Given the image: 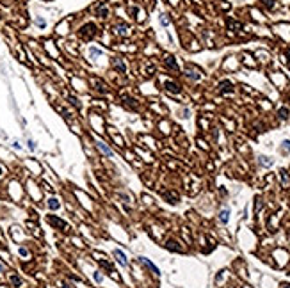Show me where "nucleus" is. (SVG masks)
I'll list each match as a JSON object with an SVG mask.
<instances>
[{
  "instance_id": "1",
  "label": "nucleus",
  "mask_w": 290,
  "mask_h": 288,
  "mask_svg": "<svg viewBox=\"0 0 290 288\" xmlns=\"http://www.w3.org/2000/svg\"><path fill=\"white\" fill-rule=\"evenodd\" d=\"M89 125L93 128V132H96V135L103 137L105 132H107V123H105V117L103 114L96 112V110H91L89 112Z\"/></svg>"
},
{
  "instance_id": "2",
  "label": "nucleus",
  "mask_w": 290,
  "mask_h": 288,
  "mask_svg": "<svg viewBox=\"0 0 290 288\" xmlns=\"http://www.w3.org/2000/svg\"><path fill=\"white\" fill-rule=\"evenodd\" d=\"M91 141H93V144H94L98 155H102V157H105V158H116V151L112 149V146H110L107 141L100 139V135H94V133H93V135H91Z\"/></svg>"
},
{
  "instance_id": "3",
  "label": "nucleus",
  "mask_w": 290,
  "mask_h": 288,
  "mask_svg": "<svg viewBox=\"0 0 290 288\" xmlns=\"http://www.w3.org/2000/svg\"><path fill=\"white\" fill-rule=\"evenodd\" d=\"M105 135H109V141H110L112 144H116L118 148H121V149H125V148H126V141H125L123 133H121L118 128H114V126H107Z\"/></svg>"
},
{
  "instance_id": "4",
  "label": "nucleus",
  "mask_w": 290,
  "mask_h": 288,
  "mask_svg": "<svg viewBox=\"0 0 290 288\" xmlns=\"http://www.w3.org/2000/svg\"><path fill=\"white\" fill-rule=\"evenodd\" d=\"M110 68H112L118 75H126V73H128V64H126L125 57H121V55H116V57L110 59Z\"/></svg>"
},
{
  "instance_id": "5",
  "label": "nucleus",
  "mask_w": 290,
  "mask_h": 288,
  "mask_svg": "<svg viewBox=\"0 0 290 288\" xmlns=\"http://www.w3.org/2000/svg\"><path fill=\"white\" fill-rule=\"evenodd\" d=\"M96 34H98V27H96L93 21H89V23H85V25H82V27L78 28V36H80L82 39H93Z\"/></svg>"
},
{
  "instance_id": "6",
  "label": "nucleus",
  "mask_w": 290,
  "mask_h": 288,
  "mask_svg": "<svg viewBox=\"0 0 290 288\" xmlns=\"http://www.w3.org/2000/svg\"><path fill=\"white\" fill-rule=\"evenodd\" d=\"M46 221H48V224H50L52 228H55V230H61V231H66V230H68V222H66L64 219L57 217V215H48Z\"/></svg>"
},
{
  "instance_id": "7",
  "label": "nucleus",
  "mask_w": 290,
  "mask_h": 288,
  "mask_svg": "<svg viewBox=\"0 0 290 288\" xmlns=\"http://www.w3.org/2000/svg\"><path fill=\"white\" fill-rule=\"evenodd\" d=\"M137 262H139L142 267H146L150 272H153L155 276H160V271H159V267H157V265H155L151 260H148L146 256H137Z\"/></svg>"
},
{
  "instance_id": "8",
  "label": "nucleus",
  "mask_w": 290,
  "mask_h": 288,
  "mask_svg": "<svg viewBox=\"0 0 290 288\" xmlns=\"http://www.w3.org/2000/svg\"><path fill=\"white\" fill-rule=\"evenodd\" d=\"M94 11H96V16L102 18V20L110 18V7H109L107 4H103V2H98L96 7H94Z\"/></svg>"
},
{
  "instance_id": "9",
  "label": "nucleus",
  "mask_w": 290,
  "mask_h": 288,
  "mask_svg": "<svg viewBox=\"0 0 290 288\" xmlns=\"http://www.w3.org/2000/svg\"><path fill=\"white\" fill-rule=\"evenodd\" d=\"M112 256H114L116 263H119L121 267H128V256H126L121 249H114V251H112Z\"/></svg>"
},
{
  "instance_id": "10",
  "label": "nucleus",
  "mask_w": 290,
  "mask_h": 288,
  "mask_svg": "<svg viewBox=\"0 0 290 288\" xmlns=\"http://www.w3.org/2000/svg\"><path fill=\"white\" fill-rule=\"evenodd\" d=\"M100 57H103V50L98 48V46H91L89 48V59L91 61H98Z\"/></svg>"
},
{
  "instance_id": "11",
  "label": "nucleus",
  "mask_w": 290,
  "mask_h": 288,
  "mask_svg": "<svg viewBox=\"0 0 290 288\" xmlns=\"http://www.w3.org/2000/svg\"><path fill=\"white\" fill-rule=\"evenodd\" d=\"M119 100H121L123 105H126V107H130V109H137V103H135V100H134L132 96H128V94H121Z\"/></svg>"
},
{
  "instance_id": "12",
  "label": "nucleus",
  "mask_w": 290,
  "mask_h": 288,
  "mask_svg": "<svg viewBox=\"0 0 290 288\" xmlns=\"http://www.w3.org/2000/svg\"><path fill=\"white\" fill-rule=\"evenodd\" d=\"M46 205H48V208H50L52 212H57V210L61 208V201H59L57 198H53V196L46 199Z\"/></svg>"
},
{
  "instance_id": "13",
  "label": "nucleus",
  "mask_w": 290,
  "mask_h": 288,
  "mask_svg": "<svg viewBox=\"0 0 290 288\" xmlns=\"http://www.w3.org/2000/svg\"><path fill=\"white\" fill-rule=\"evenodd\" d=\"M164 89H167V91H169V93H173V94H178V93L182 91L178 84H175V82H169V80L164 84Z\"/></svg>"
},
{
  "instance_id": "14",
  "label": "nucleus",
  "mask_w": 290,
  "mask_h": 288,
  "mask_svg": "<svg viewBox=\"0 0 290 288\" xmlns=\"http://www.w3.org/2000/svg\"><path fill=\"white\" fill-rule=\"evenodd\" d=\"M164 246H166V249H169V251H176V253L182 251V246H178V242H175V240H167Z\"/></svg>"
},
{
  "instance_id": "15",
  "label": "nucleus",
  "mask_w": 290,
  "mask_h": 288,
  "mask_svg": "<svg viewBox=\"0 0 290 288\" xmlns=\"http://www.w3.org/2000/svg\"><path fill=\"white\" fill-rule=\"evenodd\" d=\"M164 64H166L167 68H171V69H178V64H176V61H175V57H171V55H167V57H164Z\"/></svg>"
},
{
  "instance_id": "16",
  "label": "nucleus",
  "mask_w": 290,
  "mask_h": 288,
  "mask_svg": "<svg viewBox=\"0 0 290 288\" xmlns=\"http://www.w3.org/2000/svg\"><path fill=\"white\" fill-rule=\"evenodd\" d=\"M66 98H68V101H69L71 107H75V109H82V103L78 101L77 96H73V94H66Z\"/></svg>"
},
{
  "instance_id": "17",
  "label": "nucleus",
  "mask_w": 290,
  "mask_h": 288,
  "mask_svg": "<svg viewBox=\"0 0 290 288\" xmlns=\"http://www.w3.org/2000/svg\"><path fill=\"white\" fill-rule=\"evenodd\" d=\"M219 221H221L223 224H226V222L230 221V210H228V208H223V210L219 212Z\"/></svg>"
},
{
  "instance_id": "18",
  "label": "nucleus",
  "mask_w": 290,
  "mask_h": 288,
  "mask_svg": "<svg viewBox=\"0 0 290 288\" xmlns=\"http://www.w3.org/2000/svg\"><path fill=\"white\" fill-rule=\"evenodd\" d=\"M258 164L264 166V167H271V166H272V160H271L269 157H265V155H260V157H258Z\"/></svg>"
},
{
  "instance_id": "19",
  "label": "nucleus",
  "mask_w": 290,
  "mask_h": 288,
  "mask_svg": "<svg viewBox=\"0 0 290 288\" xmlns=\"http://www.w3.org/2000/svg\"><path fill=\"white\" fill-rule=\"evenodd\" d=\"M159 23H160L162 27H167V25H169V14L162 12V14L159 16Z\"/></svg>"
},
{
  "instance_id": "20",
  "label": "nucleus",
  "mask_w": 290,
  "mask_h": 288,
  "mask_svg": "<svg viewBox=\"0 0 290 288\" xmlns=\"http://www.w3.org/2000/svg\"><path fill=\"white\" fill-rule=\"evenodd\" d=\"M9 281L12 283V287H16V288H18V287H21V279H20V278H18L16 274H11V276H9Z\"/></svg>"
},
{
  "instance_id": "21",
  "label": "nucleus",
  "mask_w": 290,
  "mask_h": 288,
  "mask_svg": "<svg viewBox=\"0 0 290 288\" xmlns=\"http://www.w3.org/2000/svg\"><path fill=\"white\" fill-rule=\"evenodd\" d=\"M280 151H281L283 155H289V153H290V141H283V142H281Z\"/></svg>"
},
{
  "instance_id": "22",
  "label": "nucleus",
  "mask_w": 290,
  "mask_h": 288,
  "mask_svg": "<svg viewBox=\"0 0 290 288\" xmlns=\"http://www.w3.org/2000/svg\"><path fill=\"white\" fill-rule=\"evenodd\" d=\"M93 279H94V283L102 285V283H103V276H102V272H100V271H94V272H93Z\"/></svg>"
},
{
  "instance_id": "23",
  "label": "nucleus",
  "mask_w": 290,
  "mask_h": 288,
  "mask_svg": "<svg viewBox=\"0 0 290 288\" xmlns=\"http://www.w3.org/2000/svg\"><path fill=\"white\" fill-rule=\"evenodd\" d=\"M27 148H28V151H36L37 149V144H36V141L34 139H27Z\"/></svg>"
},
{
  "instance_id": "24",
  "label": "nucleus",
  "mask_w": 290,
  "mask_h": 288,
  "mask_svg": "<svg viewBox=\"0 0 290 288\" xmlns=\"http://www.w3.org/2000/svg\"><path fill=\"white\" fill-rule=\"evenodd\" d=\"M34 21H36V25H37L39 28H45V27H46V20H45V18H41V16H36V20H34Z\"/></svg>"
},
{
  "instance_id": "25",
  "label": "nucleus",
  "mask_w": 290,
  "mask_h": 288,
  "mask_svg": "<svg viewBox=\"0 0 290 288\" xmlns=\"http://www.w3.org/2000/svg\"><path fill=\"white\" fill-rule=\"evenodd\" d=\"M221 91H224V93H226V91L232 93V91H233V85H232L230 82H223V84H221Z\"/></svg>"
},
{
  "instance_id": "26",
  "label": "nucleus",
  "mask_w": 290,
  "mask_h": 288,
  "mask_svg": "<svg viewBox=\"0 0 290 288\" xmlns=\"http://www.w3.org/2000/svg\"><path fill=\"white\" fill-rule=\"evenodd\" d=\"M119 198H121V201H123V203H126V205H130V203H132V198H130L126 192H121V194H119Z\"/></svg>"
},
{
  "instance_id": "27",
  "label": "nucleus",
  "mask_w": 290,
  "mask_h": 288,
  "mask_svg": "<svg viewBox=\"0 0 290 288\" xmlns=\"http://www.w3.org/2000/svg\"><path fill=\"white\" fill-rule=\"evenodd\" d=\"M11 148H12V149H16V151L23 149V146H21V144H20V141H16V139H14V141H11Z\"/></svg>"
},
{
  "instance_id": "28",
  "label": "nucleus",
  "mask_w": 290,
  "mask_h": 288,
  "mask_svg": "<svg viewBox=\"0 0 290 288\" xmlns=\"http://www.w3.org/2000/svg\"><path fill=\"white\" fill-rule=\"evenodd\" d=\"M18 253H20V256H23V258L28 256V249H27V247H18Z\"/></svg>"
},
{
  "instance_id": "29",
  "label": "nucleus",
  "mask_w": 290,
  "mask_h": 288,
  "mask_svg": "<svg viewBox=\"0 0 290 288\" xmlns=\"http://www.w3.org/2000/svg\"><path fill=\"white\" fill-rule=\"evenodd\" d=\"M187 77H191L192 80H199V73H198V71H189Z\"/></svg>"
},
{
  "instance_id": "30",
  "label": "nucleus",
  "mask_w": 290,
  "mask_h": 288,
  "mask_svg": "<svg viewBox=\"0 0 290 288\" xmlns=\"http://www.w3.org/2000/svg\"><path fill=\"white\" fill-rule=\"evenodd\" d=\"M280 117H281V119H289V110H287V109H281V110H280Z\"/></svg>"
},
{
  "instance_id": "31",
  "label": "nucleus",
  "mask_w": 290,
  "mask_h": 288,
  "mask_svg": "<svg viewBox=\"0 0 290 288\" xmlns=\"http://www.w3.org/2000/svg\"><path fill=\"white\" fill-rule=\"evenodd\" d=\"M4 174H5V167L0 164V176H4Z\"/></svg>"
},
{
  "instance_id": "32",
  "label": "nucleus",
  "mask_w": 290,
  "mask_h": 288,
  "mask_svg": "<svg viewBox=\"0 0 290 288\" xmlns=\"http://www.w3.org/2000/svg\"><path fill=\"white\" fill-rule=\"evenodd\" d=\"M5 272V265L4 263H0V274H4Z\"/></svg>"
},
{
  "instance_id": "33",
  "label": "nucleus",
  "mask_w": 290,
  "mask_h": 288,
  "mask_svg": "<svg viewBox=\"0 0 290 288\" xmlns=\"http://www.w3.org/2000/svg\"><path fill=\"white\" fill-rule=\"evenodd\" d=\"M285 287H287V288H290V285H285Z\"/></svg>"
}]
</instances>
